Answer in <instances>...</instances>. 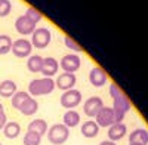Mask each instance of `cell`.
<instances>
[{
    "instance_id": "cell-1",
    "label": "cell",
    "mask_w": 148,
    "mask_h": 145,
    "mask_svg": "<svg viewBox=\"0 0 148 145\" xmlns=\"http://www.w3.org/2000/svg\"><path fill=\"white\" fill-rule=\"evenodd\" d=\"M55 89V81L51 77H43V79H34L28 84V93L30 96H42L49 95Z\"/></svg>"
},
{
    "instance_id": "cell-2",
    "label": "cell",
    "mask_w": 148,
    "mask_h": 145,
    "mask_svg": "<svg viewBox=\"0 0 148 145\" xmlns=\"http://www.w3.org/2000/svg\"><path fill=\"white\" fill-rule=\"evenodd\" d=\"M70 136V129L62 124V123H56L51 129H47V139L53 145H62L67 142Z\"/></svg>"
},
{
    "instance_id": "cell-3",
    "label": "cell",
    "mask_w": 148,
    "mask_h": 145,
    "mask_svg": "<svg viewBox=\"0 0 148 145\" xmlns=\"http://www.w3.org/2000/svg\"><path fill=\"white\" fill-rule=\"evenodd\" d=\"M114 104H113V111H114V122L116 123H123V118H125L126 113L130 110V101L127 99L126 95L120 96L117 99H113Z\"/></svg>"
},
{
    "instance_id": "cell-4",
    "label": "cell",
    "mask_w": 148,
    "mask_h": 145,
    "mask_svg": "<svg viewBox=\"0 0 148 145\" xmlns=\"http://www.w3.org/2000/svg\"><path fill=\"white\" fill-rule=\"evenodd\" d=\"M61 105L67 110H74L80 102H82V93L77 89H70L65 90L62 95H61Z\"/></svg>"
},
{
    "instance_id": "cell-5",
    "label": "cell",
    "mask_w": 148,
    "mask_h": 145,
    "mask_svg": "<svg viewBox=\"0 0 148 145\" xmlns=\"http://www.w3.org/2000/svg\"><path fill=\"white\" fill-rule=\"evenodd\" d=\"M52 40V33L47 28H36L31 34V44L39 47V49H43L46 47Z\"/></svg>"
},
{
    "instance_id": "cell-6",
    "label": "cell",
    "mask_w": 148,
    "mask_h": 145,
    "mask_svg": "<svg viewBox=\"0 0 148 145\" xmlns=\"http://www.w3.org/2000/svg\"><path fill=\"white\" fill-rule=\"evenodd\" d=\"M12 53L18 58H27V56H31V52H33V44L30 40H27L25 37L22 39H18L15 42H12Z\"/></svg>"
},
{
    "instance_id": "cell-7",
    "label": "cell",
    "mask_w": 148,
    "mask_h": 145,
    "mask_svg": "<svg viewBox=\"0 0 148 145\" xmlns=\"http://www.w3.org/2000/svg\"><path fill=\"white\" fill-rule=\"evenodd\" d=\"M95 123L99 127H110L111 124H114V111L111 107H102L101 111L96 114Z\"/></svg>"
},
{
    "instance_id": "cell-8",
    "label": "cell",
    "mask_w": 148,
    "mask_h": 145,
    "mask_svg": "<svg viewBox=\"0 0 148 145\" xmlns=\"http://www.w3.org/2000/svg\"><path fill=\"white\" fill-rule=\"evenodd\" d=\"M104 107V102L99 96H90L84 101L83 104V111L88 117H96V114L101 111V108Z\"/></svg>"
},
{
    "instance_id": "cell-9",
    "label": "cell",
    "mask_w": 148,
    "mask_h": 145,
    "mask_svg": "<svg viewBox=\"0 0 148 145\" xmlns=\"http://www.w3.org/2000/svg\"><path fill=\"white\" fill-rule=\"evenodd\" d=\"M80 64H82L80 56L79 55H74V53L65 55L62 59H61V62H59L61 68L64 70V72H71V74H74V72L80 68Z\"/></svg>"
},
{
    "instance_id": "cell-10",
    "label": "cell",
    "mask_w": 148,
    "mask_h": 145,
    "mask_svg": "<svg viewBox=\"0 0 148 145\" xmlns=\"http://www.w3.org/2000/svg\"><path fill=\"white\" fill-rule=\"evenodd\" d=\"M76 83H77V79L74 74H71V72H62V74H59L58 79L55 80V86L65 92V90L74 89Z\"/></svg>"
},
{
    "instance_id": "cell-11",
    "label": "cell",
    "mask_w": 148,
    "mask_h": 145,
    "mask_svg": "<svg viewBox=\"0 0 148 145\" xmlns=\"http://www.w3.org/2000/svg\"><path fill=\"white\" fill-rule=\"evenodd\" d=\"M15 30L22 36H28V34H33V31L36 30V24L30 21L25 15H21L15 21Z\"/></svg>"
},
{
    "instance_id": "cell-12",
    "label": "cell",
    "mask_w": 148,
    "mask_h": 145,
    "mask_svg": "<svg viewBox=\"0 0 148 145\" xmlns=\"http://www.w3.org/2000/svg\"><path fill=\"white\" fill-rule=\"evenodd\" d=\"M89 81L95 88L104 86V84L107 83V72L101 67H93L89 72Z\"/></svg>"
},
{
    "instance_id": "cell-13",
    "label": "cell",
    "mask_w": 148,
    "mask_h": 145,
    "mask_svg": "<svg viewBox=\"0 0 148 145\" xmlns=\"http://www.w3.org/2000/svg\"><path fill=\"white\" fill-rule=\"evenodd\" d=\"M126 132H127V127L125 123H114L108 127V138L113 142L120 141L121 138H125Z\"/></svg>"
},
{
    "instance_id": "cell-14",
    "label": "cell",
    "mask_w": 148,
    "mask_h": 145,
    "mask_svg": "<svg viewBox=\"0 0 148 145\" xmlns=\"http://www.w3.org/2000/svg\"><path fill=\"white\" fill-rule=\"evenodd\" d=\"M58 68H59V62L56 61L55 58L47 56V58L43 59L42 72H43L45 77H51V79H52V76H55L56 72H58Z\"/></svg>"
},
{
    "instance_id": "cell-15",
    "label": "cell",
    "mask_w": 148,
    "mask_h": 145,
    "mask_svg": "<svg viewBox=\"0 0 148 145\" xmlns=\"http://www.w3.org/2000/svg\"><path fill=\"white\" fill-rule=\"evenodd\" d=\"M80 132H82V135L84 138H89L90 139V138L98 136V133H99V126H98L93 120H88V122H84L82 124Z\"/></svg>"
},
{
    "instance_id": "cell-16",
    "label": "cell",
    "mask_w": 148,
    "mask_h": 145,
    "mask_svg": "<svg viewBox=\"0 0 148 145\" xmlns=\"http://www.w3.org/2000/svg\"><path fill=\"white\" fill-rule=\"evenodd\" d=\"M16 93V83L12 80H3L0 83V96L3 98H12Z\"/></svg>"
},
{
    "instance_id": "cell-17",
    "label": "cell",
    "mask_w": 148,
    "mask_h": 145,
    "mask_svg": "<svg viewBox=\"0 0 148 145\" xmlns=\"http://www.w3.org/2000/svg\"><path fill=\"white\" fill-rule=\"evenodd\" d=\"M129 142L147 145L148 144V130L147 129H135L129 136Z\"/></svg>"
},
{
    "instance_id": "cell-18",
    "label": "cell",
    "mask_w": 148,
    "mask_h": 145,
    "mask_svg": "<svg viewBox=\"0 0 148 145\" xmlns=\"http://www.w3.org/2000/svg\"><path fill=\"white\" fill-rule=\"evenodd\" d=\"M19 111L24 116H33V114H36L37 111H39V102L30 96V98L19 107Z\"/></svg>"
},
{
    "instance_id": "cell-19",
    "label": "cell",
    "mask_w": 148,
    "mask_h": 145,
    "mask_svg": "<svg viewBox=\"0 0 148 145\" xmlns=\"http://www.w3.org/2000/svg\"><path fill=\"white\" fill-rule=\"evenodd\" d=\"M3 133H5V136L9 138V139L18 138L19 133H21V126H19V123H16V122H8V123L5 124V127H3Z\"/></svg>"
},
{
    "instance_id": "cell-20",
    "label": "cell",
    "mask_w": 148,
    "mask_h": 145,
    "mask_svg": "<svg viewBox=\"0 0 148 145\" xmlns=\"http://www.w3.org/2000/svg\"><path fill=\"white\" fill-rule=\"evenodd\" d=\"M28 130L36 132L37 135L43 136L45 133H47V123H46V120H43V118L33 120V122H30V124H28Z\"/></svg>"
},
{
    "instance_id": "cell-21",
    "label": "cell",
    "mask_w": 148,
    "mask_h": 145,
    "mask_svg": "<svg viewBox=\"0 0 148 145\" xmlns=\"http://www.w3.org/2000/svg\"><path fill=\"white\" fill-rule=\"evenodd\" d=\"M80 123V114L76 111V110H68L65 114H64V123L68 129L71 127H76L77 124Z\"/></svg>"
},
{
    "instance_id": "cell-22",
    "label": "cell",
    "mask_w": 148,
    "mask_h": 145,
    "mask_svg": "<svg viewBox=\"0 0 148 145\" xmlns=\"http://www.w3.org/2000/svg\"><path fill=\"white\" fill-rule=\"evenodd\" d=\"M43 67V58L40 55H31L27 61V68L31 72H42Z\"/></svg>"
},
{
    "instance_id": "cell-23",
    "label": "cell",
    "mask_w": 148,
    "mask_h": 145,
    "mask_svg": "<svg viewBox=\"0 0 148 145\" xmlns=\"http://www.w3.org/2000/svg\"><path fill=\"white\" fill-rule=\"evenodd\" d=\"M24 145H40L42 144V136L37 135L36 132L27 130V133L24 135Z\"/></svg>"
},
{
    "instance_id": "cell-24",
    "label": "cell",
    "mask_w": 148,
    "mask_h": 145,
    "mask_svg": "<svg viewBox=\"0 0 148 145\" xmlns=\"http://www.w3.org/2000/svg\"><path fill=\"white\" fill-rule=\"evenodd\" d=\"M28 98H30V93H27V92H18L16 90V93L12 96V107L16 108V110H19V107L25 102Z\"/></svg>"
},
{
    "instance_id": "cell-25",
    "label": "cell",
    "mask_w": 148,
    "mask_h": 145,
    "mask_svg": "<svg viewBox=\"0 0 148 145\" xmlns=\"http://www.w3.org/2000/svg\"><path fill=\"white\" fill-rule=\"evenodd\" d=\"M12 49V39L8 34H0V55H6Z\"/></svg>"
},
{
    "instance_id": "cell-26",
    "label": "cell",
    "mask_w": 148,
    "mask_h": 145,
    "mask_svg": "<svg viewBox=\"0 0 148 145\" xmlns=\"http://www.w3.org/2000/svg\"><path fill=\"white\" fill-rule=\"evenodd\" d=\"M25 16H27L30 21H33L34 24L40 22V21H42V18H43L42 12H40V10H37V9H34V8H28V9H27Z\"/></svg>"
},
{
    "instance_id": "cell-27",
    "label": "cell",
    "mask_w": 148,
    "mask_h": 145,
    "mask_svg": "<svg viewBox=\"0 0 148 145\" xmlns=\"http://www.w3.org/2000/svg\"><path fill=\"white\" fill-rule=\"evenodd\" d=\"M12 10V2L10 0H0V18L8 16Z\"/></svg>"
},
{
    "instance_id": "cell-28",
    "label": "cell",
    "mask_w": 148,
    "mask_h": 145,
    "mask_svg": "<svg viewBox=\"0 0 148 145\" xmlns=\"http://www.w3.org/2000/svg\"><path fill=\"white\" fill-rule=\"evenodd\" d=\"M64 42H65V46L68 47L70 51H74V52H82V51H83V47H82L76 40H74V39H71L70 36H67V37L64 39Z\"/></svg>"
},
{
    "instance_id": "cell-29",
    "label": "cell",
    "mask_w": 148,
    "mask_h": 145,
    "mask_svg": "<svg viewBox=\"0 0 148 145\" xmlns=\"http://www.w3.org/2000/svg\"><path fill=\"white\" fill-rule=\"evenodd\" d=\"M110 95H111V98H113V99H117V98H120V96H123L125 93H123V90L117 86V84L113 83L110 86Z\"/></svg>"
},
{
    "instance_id": "cell-30",
    "label": "cell",
    "mask_w": 148,
    "mask_h": 145,
    "mask_svg": "<svg viewBox=\"0 0 148 145\" xmlns=\"http://www.w3.org/2000/svg\"><path fill=\"white\" fill-rule=\"evenodd\" d=\"M6 123H8V117H6V114L3 111V113H0V130H3Z\"/></svg>"
},
{
    "instance_id": "cell-31",
    "label": "cell",
    "mask_w": 148,
    "mask_h": 145,
    "mask_svg": "<svg viewBox=\"0 0 148 145\" xmlns=\"http://www.w3.org/2000/svg\"><path fill=\"white\" fill-rule=\"evenodd\" d=\"M99 145H117L116 142H113V141H102Z\"/></svg>"
},
{
    "instance_id": "cell-32",
    "label": "cell",
    "mask_w": 148,
    "mask_h": 145,
    "mask_svg": "<svg viewBox=\"0 0 148 145\" xmlns=\"http://www.w3.org/2000/svg\"><path fill=\"white\" fill-rule=\"evenodd\" d=\"M3 111H5V108H3V105H2V104H0V113H3Z\"/></svg>"
},
{
    "instance_id": "cell-33",
    "label": "cell",
    "mask_w": 148,
    "mask_h": 145,
    "mask_svg": "<svg viewBox=\"0 0 148 145\" xmlns=\"http://www.w3.org/2000/svg\"><path fill=\"white\" fill-rule=\"evenodd\" d=\"M129 145H141V144H132V142H129Z\"/></svg>"
},
{
    "instance_id": "cell-34",
    "label": "cell",
    "mask_w": 148,
    "mask_h": 145,
    "mask_svg": "<svg viewBox=\"0 0 148 145\" xmlns=\"http://www.w3.org/2000/svg\"><path fill=\"white\" fill-rule=\"evenodd\" d=\"M0 145H3V144H2V142H0Z\"/></svg>"
}]
</instances>
